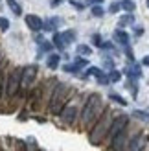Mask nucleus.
<instances>
[{"mask_svg": "<svg viewBox=\"0 0 149 151\" xmlns=\"http://www.w3.org/2000/svg\"><path fill=\"white\" fill-rule=\"evenodd\" d=\"M24 22H26V26L32 29V32H41L42 29V24H44V20L41 17H37V15H26L24 17Z\"/></svg>", "mask_w": 149, "mask_h": 151, "instance_id": "nucleus-11", "label": "nucleus"}, {"mask_svg": "<svg viewBox=\"0 0 149 151\" xmlns=\"http://www.w3.org/2000/svg\"><path fill=\"white\" fill-rule=\"evenodd\" d=\"M133 22H135V17H133V13H127V15H123V17L120 19V28L129 26V24H133Z\"/></svg>", "mask_w": 149, "mask_h": 151, "instance_id": "nucleus-23", "label": "nucleus"}, {"mask_svg": "<svg viewBox=\"0 0 149 151\" xmlns=\"http://www.w3.org/2000/svg\"><path fill=\"white\" fill-rule=\"evenodd\" d=\"M123 72L127 74V78L133 79V81H136L138 78H142V72H140V66H138V65H131V66H127Z\"/></svg>", "mask_w": 149, "mask_h": 151, "instance_id": "nucleus-13", "label": "nucleus"}, {"mask_svg": "<svg viewBox=\"0 0 149 151\" xmlns=\"http://www.w3.org/2000/svg\"><path fill=\"white\" fill-rule=\"evenodd\" d=\"M125 55L129 57V61H135V55H133V50H131V46H129V44L125 46Z\"/></svg>", "mask_w": 149, "mask_h": 151, "instance_id": "nucleus-34", "label": "nucleus"}, {"mask_svg": "<svg viewBox=\"0 0 149 151\" xmlns=\"http://www.w3.org/2000/svg\"><path fill=\"white\" fill-rule=\"evenodd\" d=\"M103 0H85V4H88V6H96V4H101Z\"/></svg>", "mask_w": 149, "mask_h": 151, "instance_id": "nucleus-37", "label": "nucleus"}, {"mask_svg": "<svg viewBox=\"0 0 149 151\" xmlns=\"http://www.w3.org/2000/svg\"><path fill=\"white\" fill-rule=\"evenodd\" d=\"M2 70H4V63H2V65H0V74H2Z\"/></svg>", "mask_w": 149, "mask_h": 151, "instance_id": "nucleus-43", "label": "nucleus"}, {"mask_svg": "<svg viewBox=\"0 0 149 151\" xmlns=\"http://www.w3.org/2000/svg\"><path fill=\"white\" fill-rule=\"evenodd\" d=\"M142 65H144V66H149V55L142 59Z\"/></svg>", "mask_w": 149, "mask_h": 151, "instance_id": "nucleus-41", "label": "nucleus"}, {"mask_svg": "<svg viewBox=\"0 0 149 151\" xmlns=\"http://www.w3.org/2000/svg\"><path fill=\"white\" fill-rule=\"evenodd\" d=\"M101 42H103L101 41V35L100 33H94L92 35V44H94V46H101Z\"/></svg>", "mask_w": 149, "mask_h": 151, "instance_id": "nucleus-32", "label": "nucleus"}, {"mask_svg": "<svg viewBox=\"0 0 149 151\" xmlns=\"http://www.w3.org/2000/svg\"><path fill=\"white\" fill-rule=\"evenodd\" d=\"M109 100H110V101H116L118 105H123V107L127 105V100H125V98H122L118 92H110V94H109Z\"/></svg>", "mask_w": 149, "mask_h": 151, "instance_id": "nucleus-19", "label": "nucleus"}, {"mask_svg": "<svg viewBox=\"0 0 149 151\" xmlns=\"http://www.w3.org/2000/svg\"><path fill=\"white\" fill-rule=\"evenodd\" d=\"M140 151H145V149H140Z\"/></svg>", "mask_w": 149, "mask_h": 151, "instance_id": "nucleus-45", "label": "nucleus"}, {"mask_svg": "<svg viewBox=\"0 0 149 151\" xmlns=\"http://www.w3.org/2000/svg\"><path fill=\"white\" fill-rule=\"evenodd\" d=\"M145 146V137H144V133H135V134H131V138L127 142V147H125V151H140V149H144Z\"/></svg>", "mask_w": 149, "mask_h": 151, "instance_id": "nucleus-10", "label": "nucleus"}, {"mask_svg": "<svg viewBox=\"0 0 149 151\" xmlns=\"http://www.w3.org/2000/svg\"><path fill=\"white\" fill-rule=\"evenodd\" d=\"M6 2H7V6H9V9L17 15V17H20V15H22V7H20V4L17 2V0H6Z\"/></svg>", "mask_w": 149, "mask_h": 151, "instance_id": "nucleus-17", "label": "nucleus"}, {"mask_svg": "<svg viewBox=\"0 0 149 151\" xmlns=\"http://www.w3.org/2000/svg\"><path fill=\"white\" fill-rule=\"evenodd\" d=\"M120 9H122V4H120V2H112V4L109 6V11H110V13H118Z\"/></svg>", "mask_w": 149, "mask_h": 151, "instance_id": "nucleus-31", "label": "nucleus"}, {"mask_svg": "<svg viewBox=\"0 0 149 151\" xmlns=\"http://www.w3.org/2000/svg\"><path fill=\"white\" fill-rule=\"evenodd\" d=\"M41 50H39V55H42V54H46V52H54V44L52 42H48V41H42L41 44Z\"/></svg>", "mask_w": 149, "mask_h": 151, "instance_id": "nucleus-22", "label": "nucleus"}, {"mask_svg": "<svg viewBox=\"0 0 149 151\" xmlns=\"http://www.w3.org/2000/svg\"><path fill=\"white\" fill-rule=\"evenodd\" d=\"M135 35H136V37H140V35H144V28H140V26H136V28H135Z\"/></svg>", "mask_w": 149, "mask_h": 151, "instance_id": "nucleus-38", "label": "nucleus"}, {"mask_svg": "<svg viewBox=\"0 0 149 151\" xmlns=\"http://www.w3.org/2000/svg\"><path fill=\"white\" fill-rule=\"evenodd\" d=\"M76 92H77V90L74 88L72 85L57 81V85L54 87V92H52V96H50V101L46 105V112L52 114V116H59L61 111H63V107L68 103V100Z\"/></svg>", "mask_w": 149, "mask_h": 151, "instance_id": "nucleus-2", "label": "nucleus"}, {"mask_svg": "<svg viewBox=\"0 0 149 151\" xmlns=\"http://www.w3.org/2000/svg\"><path fill=\"white\" fill-rule=\"evenodd\" d=\"M77 54L79 55H90L92 50H90V46H87V44H77Z\"/></svg>", "mask_w": 149, "mask_h": 151, "instance_id": "nucleus-25", "label": "nucleus"}, {"mask_svg": "<svg viewBox=\"0 0 149 151\" xmlns=\"http://www.w3.org/2000/svg\"><path fill=\"white\" fill-rule=\"evenodd\" d=\"M20 76H22V68L20 66H13L11 70L6 72V88H4V100L2 103H11L17 94L20 92Z\"/></svg>", "mask_w": 149, "mask_h": 151, "instance_id": "nucleus-5", "label": "nucleus"}, {"mask_svg": "<svg viewBox=\"0 0 149 151\" xmlns=\"http://www.w3.org/2000/svg\"><path fill=\"white\" fill-rule=\"evenodd\" d=\"M52 44H54V48H57V50H64L66 48V42H64V39H63V33H57V32H54V39H52Z\"/></svg>", "mask_w": 149, "mask_h": 151, "instance_id": "nucleus-16", "label": "nucleus"}, {"mask_svg": "<svg viewBox=\"0 0 149 151\" xmlns=\"http://www.w3.org/2000/svg\"><path fill=\"white\" fill-rule=\"evenodd\" d=\"M114 41L123 44V46H127V44H129V33L125 32V29H122V28L116 29V32H114Z\"/></svg>", "mask_w": 149, "mask_h": 151, "instance_id": "nucleus-14", "label": "nucleus"}, {"mask_svg": "<svg viewBox=\"0 0 149 151\" xmlns=\"http://www.w3.org/2000/svg\"><path fill=\"white\" fill-rule=\"evenodd\" d=\"M42 92H44V79H42L41 83H35L33 88L28 92V96H26V105H28V111L37 112V111L44 109V107H42Z\"/></svg>", "mask_w": 149, "mask_h": 151, "instance_id": "nucleus-6", "label": "nucleus"}, {"mask_svg": "<svg viewBox=\"0 0 149 151\" xmlns=\"http://www.w3.org/2000/svg\"><path fill=\"white\" fill-rule=\"evenodd\" d=\"M129 138H131V133H129V127H127V129H123L120 134H116L112 138V142L107 146V151H125Z\"/></svg>", "mask_w": 149, "mask_h": 151, "instance_id": "nucleus-9", "label": "nucleus"}, {"mask_svg": "<svg viewBox=\"0 0 149 151\" xmlns=\"http://www.w3.org/2000/svg\"><path fill=\"white\" fill-rule=\"evenodd\" d=\"M0 29H2V32H7V29H9V20L6 17H0Z\"/></svg>", "mask_w": 149, "mask_h": 151, "instance_id": "nucleus-30", "label": "nucleus"}, {"mask_svg": "<svg viewBox=\"0 0 149 151\" xmlns=\"http://www.w3.org/2000/svg\"><path fill=\"white\" fill-rule=\"evenodd\" d=\"M85 98L87 94H79L76 92L70 100L68 103L63 107L61 111V114H59V120H61V124L66 125V127H72V125H76L79 122V112H81V107H83V101H85Z\"/></svg>", "mask_w": 149, "mask_h": 151, "instance_id": "nucleus-4", "label": "nucleus"}, {"mask_svg": "<svg viewBox=\"0 0 149 151\" xmlns=\"http://www.w3.org/2000/svg\"><path fill=\"white\" fill-rule=\"evenodd\" d=\"M63 70H64V72H68V74H77V72L81 70V66H79L76 61H74V63H66V65L63 66Z\"/></svg>", "mask_w": 149, "mask_h": 151, "instance_id": "nucleus-18", "label": "nucleus"}, {"mask_svg": "<svg viewBox=\"0 0 149 151\" xmlns=\"http://www.w3.org/2000/svg\"><path fill=\"white\" fill-rule=\"evenodd\" d=\"M59 63H61V55H59V54H50L46 57V66H48L50 70L59 68Z\"/></svg>", "mask_w": 149, "mask_h": 151, "instance_id": "nucleus-15", "label": "nucleus"}, {"mask_svg": "<svg viewBox=\"0 0 149 151\" xmlns=\"http://www.w3.org/2000/svg\"><path fill=\"white\" fill-rule=\"evenodd\" d=\"M76 63L81 66V68H83V66H88V61H87V59H83V57H77V59H76Z\"/></svg>", "mask_w": 149, "mask_h": 151, "instance_id": "nucleus-36", "label": "nucleus"}, {"mask_svg": "<svg viewBox=\"0 0 149 151\" xmlns=\"http://www.w3.org/2000/svg\"><path fill=\"white\" fill-rule=\"evenodd\" d=\"M100 48H103V50H112V52H114V44H112V42H101Z\"/></svg>", "mask_w": 149, "mask_h": 151, "instance_id": "nucleus-35", "label": "nucleus"}, {"mask_svg": "<svg viewBox=\"0 0 149 151\" xmlns=\"http://www.w3.org/2000/svg\"><path fill=\"white\" fill-rule=\"evenodd\" d=\"M59 24H61V19L59 17H50L48 20H44L42 29H46V32H55V29L59 28Z\"/></svg>", "mask_w": 149, "mask_h": 151, "instance_id": "nucleus-12", "label": "nucleus"}, {"mask_svg": "<svg viewBox=\"0 0 149 151\" xmlns=\"http://www.w3.org/2000/svg\"><path fill=\"white\" fill-rule=\"evenodd\" d=\"M4 88H6V72L0 74V103L4 100Z\"/></svg>", "mask_w": 149, "mask_h": 151, "instance_id": "nucleus-27", "label": "nucleus"}, {"mask_svg": "<svg viewBox=\"0 0 149 151\" xmlns=\"http://www.w3.org/2000/svg\"><path fill=\"white\" fill-rule=\"evenodd\" d=\"M105 66L112 70V68H114V61H110V59H105Z\"/></svg>", "mask_w": 149, "mask_h": 151, "instance_id": "nucleus-39", "label": "nucleus"}, {"mask_svg": "<svg viewBox=\"0 0 149 151\" xmlns=\"http://www.w3.org/2000/svg\"><path fill=\"white\" fill-rule=\"evenodd\" d=\"M120 79H122V72H118V70H114V68L109 72V81H112V83H118Z\"/></svg>", "mask_w": 149, "mask_h": 151, "instance_id": "nucleus-26", "label": "nucleus"}, {"mask_svg": "<svg viewBox=\"0 0 149 151\" xmlns=\"http://www.w3.org/2000/svg\"><path fill=\"white\" fill-rule=\"evenodd\" d=\"M63 39H64L66 44L74 42L76 41V32H74V29H66V32H63Z\"/></svg>", "mask_w": 149, "mask_h": 151, "instance_id": "nucleus-21", "label": "nucleus"}, {"mask_svg": "<svg viewBox=\"0 0 149 151\" xmlns=\"http://www.w3.org/2000/svg\"><path fill=\"white\" fill-rule=\"evenodd\" d=\"M114 120V112L110 111L109 107L103 111V114L98 118V122H96L90 129H88V140H90L92 146H100L103 144V140H105L107 133L110 129V124H112Z\"/></svg>", "mask_w": 149, "mask_h": 151, "instance_id": "nucleus-3", "label": "nucleus"}, {"mask_svg": "<svg viewBox=\"0 0 149 151\" xmlns=\"http://www.w3.org/2000/svg\"><path fill=\"white\" fill-rule=\"evenodd\" d=\"M37 78H39V66L37 65H28L22 66V76H20V90L22 92H28L33 88V85L37 83Z\"/></svg>", "mask_w": 149, "mask_h": 151, "instance_id": "nucleus-7", "label": "nucleus"}, {"mask_svg": "<svg viewBox=\"0 0 149 151\" xmlns=\"http://www.w3.org/2000/svg\"><path fill=\"white\" fill-rule=\"evenodd\" d=\"M4 63V54H2V50H0V65Z\"/></svg>", "mask_w": 149, "mask_h": 151, "instance_id": "nucleus-42", "label": "nucleus"}, {"mask_svg": "<svg viewBox=\"0 0 149 151\" xmlns=\"http://www.w3.org/2000/svg\"><path fill=\"white\" fill-rule=\"evenodd\" d=\"M122 9H125L127 13H133L135 11V2H133V0H122Z\"/></svg>", "mask_w": 149, "mask_h": 151, "instance_id": "nucleus-24", "label": "nucleus"}, {"mask_svg": "<svg viewBox=\"0 0 149 151\" xmlns=\"http://www.w3.org/2000/svg\"><path fill=\"white\" fill-rule=\"evenodd\" d=\"M145 4H147V7H149V0H147V2H145Z\"/></svg>", "mask_w": 149, "mask_h": 151, "instance_id": "nucleus-44", "label": "nucleus"}, {"mask_svg": "<svg viewBox=\"0 0 149 151\" xmlns=\"http://www.w3.org/2000/svg\"><path fill=\"white\" fill-rule=\"evenodd\" d=\"M59 4H63V0H52V7H57Z\"/></svg>", "mask_w": 149, "mask_h": 151, "instance_id": "nucleus-40", "label": "nucleus"}, {"mask_svg": "<svg viewBox=\"0 0 149 151\" xmlns=\"http://www.w3.org/2000/svg\"><path fill=\"white\" fill-rule=\"evenodd\" d=\"M68 2H70L74 7H76V9H79V11H81V9H85V4H83V2H79V0H68Z\"/></svg>", "mask_w": 149, "mask_h": 151, "instance_id": "nucleus-33", "label": "nucleus"}, {"mask_svg": "<svg viewBox=\"0 0 149 151\" xmlns=\"http://www.w3.org/2000/svg\"><path fill=\"white\" fill-rule=\"evenodd\" d=\"M96 79H98L100 85H109V83H110V81H109V76H105L103 72H101L100 76H96Z\"/></svg>", "mask_w": 149, "mask_h": 151, "instance_id": "nucleus-29", "label": "nucleus"}, {"mask_svg": "<svg viewBox=\"0 0 149 151\" xmlns=\"http://www.w3.org/2000/svg\"><path fill=\"white\" fill-rule=\"evenodd\" d=\"M133 116H135V118H138V120H142V122H145V124H149V112L147 111H135V112H133Z\"/></svg>", "mask_w": 149, "mask_h": 151, "instance_id": "nucleus-20", "label": "nucleus"}, {"mask_svg": "<svg viewBox=\"0 0 149 151\" xmlns=\"http://www.w3.org/2000/svg\"><path fill=\"white\" fill-rule=\"evenodd\" d=\"M127 127H129V116L127 114H114V120H112V124H110V129L107 133L105 140H103V144L109 146L116 134H120L123 129H127Z\"/></svg>", "mask_w": 149, "mask_h": 151, "instance_id": "nucleus-8", "label": "nucleus"}, {"mask_svg": "<svg viewBox=\"0 0 149 151\" xmlns=\"http://www.w3.org/2000/svg\"><path fill=\"white\" fill-rule=\"evenodd\" d=\"M107 109L105 101H103V98L100 94H87L85 101H83V107H81V112H79V129H85L88 133V129L98 122V118L103 114V111Z\"/></svg>", "mask_w": 149, "mask_h": 151, "instance_id": "nucleus-1", "label": "nucleus"}, {"mask_svg": "<svg viewBox=\"0 0 149 151\" xmlns=\"http://www.w3.org/2000/svg\"><path fill=\"white\" fill-rule=\"evenodd\" d=\"M92 15H94V17H103V15H105V9L101 7V4L92 6Z\"/></svg>", "mask_w": 149, "mask_h": 151, "instance_id": "nucleus-28", "label": "nucleus"}]
</instances>
